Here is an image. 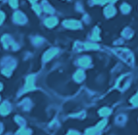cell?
Returning a JSON list of instances; mask_svg holds the SVG:
<instances>
[{"label": "cell", "instance_id": "3", "mask_svg": "<svg viewBox=\"0 0 138 135\" xmlns=\"http://www.w3.org/2000/svg\"><path fill=\"white\" fill-rule=\"evenodd\" d=\"M57 52H58L57 49H51L50 51H48V52L44 54V60L45 61H48V60L52 59L55 54H57Z\"/></svg>", "mask_w": 138, "mask_h": 135}, {"label": "cell", "instance_id": "7", "mask_svg": "<svg viewBox=\"0 0 138 135\" xmlns=\"http://www.w3.org/2000/svg\"><path fill=\"white\" fill-rule=\"evenodd\" d=\"M78 63H79V65H81V66L87 67L90 63V58L88 57V56H84V57H82V58H80V59L78 60Z\"/></svg>", "mask_w": 138, "mask_h": 135}, {"label": "cell", "instance_id": "8", "mask_svg": "<svg viewBox=\"0 0 138 135\" xmlns=\"http://www.w3.org/2000/svg\"><path fill=\"white\" fill-rule=\"evenodd\" d=\"M81 50H97L98 49V46L95 45V44H90V43H87V44H83L82 47H80Z\"/></svg>", "mask_w": 138, "mask_h": 135}, {"label": "cell", "instance_id": "9", "mask_svg": "<svg viewBox=\"0 0 138 135\" xmlns=\"http://www.w3.org/2000/svg\"><path fill=\"white\" fill-rule=\"evenodd\" d=\"M85 78V74H84V71L83 70H78L75 75H74V80L76 82H81L84 80Z\"/></svg>", "mask_w": 138, "mask_h": 135}, {"label": "cell", "instance_id": "18", "mask_svg": "<svg viewBox=\"0 0 138 135\" xmlns=\"http://www.w3.org/2000/svg\"><path fill=\"white\" fill-rule=\"evenodd\" d=\"M9 4L13 8H17L18 7V0H9Z\"/></svg>", "mask_w": 138, "mask_h": 135}, {"label": "cell", "instance_id": "25", "mask_svg": "<svg viewBox=\"0 0 138 135\" xmlns=\"http://www.w3.org/2000/svg\"><path fill=\"white\" fill-rule=\"evenodd\" d=\"M40 42H42V39H41V38H36V39L34 40V43H40Z\"/></svg>", "mask_w": 138, "mask_h": 135}, {"label": "cell", "instance_id": "26", "mask_svg": "<svg viewBox=\"0 0 138 135\" xmlns=\"http://www.w3.org/2000/svg\"><path fill=\"white\" fill-rule=\"evenodd\" d=\"M107 1H108V2H115L116 0H107Z\"/></svg>", "mask_w": 138, "mask_h": 135}, {"label": "cell", "instance_id": "24", "mask_svg": "<svg viewBox=\"0 0 138 135\" xmlns=\"http://www.w3.org/2000/svg\"><path fill=\"white\" fill-rule=\"evenodd\" d=\"M4 18H5V17H4V14H3L2 12H0V24H1V22L4 21Z\"/></svg>", "mask_w": 138, "mask_h": 135}, {"label": "cell", "instance_id": "1", "mask_svg": "<svg viewBox=\"0 0 138 135\" xmlns=\"http://www.w3.org/2000/svg\"><path fill=\"white\" fill-rule=\"evenodd\" d=\"M114 52H115L124 61H126L128 64L132 65L133 55L131 54V53H130L129 51H127V50L126 49H116V50H114Z\"/></svg>", "mask_w": 138, "mask_h": 135}, {"label": "cell", "instance_id": "14", "mask_svg": "<svg viewBox=\"0 0 138 135\" xmlns=\"http://www.w3.org/2000/svg\"><path fill=\"white\" fill-rule=\"evenodd\" d=\"M91 39L93 40H100V37H99V29L98 28H95L94 31V34H93V36H91Z\"/></svg>", "mask_w": 138, "mask_h": 135}, {"label": "cell", "instance_id": "13", "mask_svg": "<svg viewBox=\"0 0 138 135\" xmlns=\"http://www.w3.org/2000/svg\"><path fill=\"white\" fill-rule=\"evenodd\" d=\"M110 113H111L110 109H108V108H102V109H100V111H99L100 116H102V117H106V116L110 115Z\"/></svg>", "mask_w": 138, "mask_h": 135}, {"label": "cell", "instance_id": "4", "mask_svg": "<svg viewBox=\"0 0 138 135\" xmlns=\"http://www.w3.org/2000/svg\"><path fill=\"white\" fill-rule=\"evenodd\" d=\"M34 88V76H29L26 79V85H25V91H31Z\"/></svg>", "mask_w": 138, "mask_h": 135}, {"label": "cell", "instance_id": "21", "mask_svg": "<svg viewBox=\"0 0 138 135\" xmlns=\"http://www.w3.org/2000/svg\"><path fill=\"white\" fill-rule=\"evenodd\" d=\"M33 9L36 11V13H37V14H40V12H41V10H42V9L40 8V6H38V5H34Z\"/></svg>", "mask_w": 138, "mask_h": 135}, {"label": "cell", "instance_id": "10", "mask_svg": "<svg viewBox=\"0 0 138 135\" xmlns=\"http://www.w3.org/2000/svg\"><path fill=\"white\" fill-rule=\"evenodd\" d=\"M45 23H46V25L48 27H53L57 23V20H56L55 18H54V17H52V18L47 19L46 22H45Z\"/></svg>", "mask_w": 138, "mask_h": 135}, {"label": "cell", "instance_id": "22", "mask_svg": "<svg viewBox=\"0 0 138 135\" xmlns=\"http://www.w3.org/2000/svg\"><path fill=\"white\" fill-rule=\"evenodd\" d=\"M43 9H44V10H45L46 12H48V13H53V10L51 9L50 6H48V5L44 6V8H43Z\"/></svg>", "mask_w": 138, "mask_h": 135}, {"label": "cell", "instance_id": "6", "mask_svg": "<svg viewBox=\"0 0 138 135\" xmlns=\"http://www.w3.org/2000/svg\"><path fill=\"white\" fill-rule=\"evenodd\" d=\"M10 109H11V106L9 105L8 102L3 103V105L0 107V113L2 115H7V114L10 112Z\"/></svg>", "mask_w": 138, "mask_h": 135}, {"label": "cell", "instance_id": "27", "mask_svg": "<svg viewBox=\"0 0 138 135\" xmlns=\"http://www.w3.org/2000/svg\"><path fill=\"white\" fill-rule=\"evenodd\" d=\"M29 1H30V2H32V3H33V2H35V1H36V0H29Z\"/></svg>", "mask_w": 138, "mask_h": 135}, {"label": "cell", "instance_id": "2", "mask_svg": "<svg viewBox=\"0 0 138 135\" xmlns=\"http://www.w3.org/2000/svg\"><path fill=\"white\" fill-rule=\"evenodd\" d=\"M63 25L67 28H71V29H77L81 27V23L77 21H65L63 22Z\"/></svg>", "mask_w": 138, "mask_h": 135}, {"label": "cell", "instance_id": "5", "mask_svg": "<svg viewBox=\"0 0 138 135\" xmlns=\"http://www.w3.org/2000/svg\"><path fill=\"white\" fill-rule=\"evenodd\" d=\"M14 20H15V22H19V23H23V22H26V19H25L24 15L22 14L21 12L15 13V15H14Z\"/></svg>", "mask_w": 138, "mask_h": 135}, {"label": "cell", "instance_id": "11", "mask_svg": "<svg viewBox=\"0 0 138 135\" xmlns=\"http://www.w3.org/2000/svg\"><path fill=\"white\" fill-rule=\"evenodd\" d=\"M115 13H116V10H115V8H114V7H112V6H108L104 11V14H105V16L106 17L114 16V15H115Z\"/></svg>", "mask_w": 138, "mask_h": 135}, {"label": "cell", "instance_id": "20", "mask_svg": "<svg viewBox=\"0 0 138 135\" xmlns=\"http://www.w3.org/2000/svg\"><path fill=\"white\" fill-rule=\"evenodd\" d=\"M96 131H97L96 127H94V128H90V129H88L86 133H87V134H95V133H96Z\"/></svg>", "mask_w": 138, "mask_h": 135}, {"label": "cell", "instance_id": "15", "mask_svg": "<svg viewBox=\"0 0 138 135\" xmlns=\"http://www.w3.org/2000/svg\"><path fill=\"white\" fill-rule=\"evenodd\" d=\"M106 123H107V122H106L105 119H103V121H101V122H100L99 124H98L97 125H96V126H95V127H96V129H97V130L102 129V128H103V127L105 126V124H106Z\"/></svg>", "mask_w": 138, "mask_h": 135}, {"label": "cell", "instance_id": "12", "mask_svg": "<svg viewBox=\"0 0 138 135\" xmlns=\"http://www.w3.org/2000/svg\"><path fill=\"white\" fill-rule=\"evenodd\" d=\"M2 43L4 44V46H5V48H8L10 45L12 44V40L11 38L9 37L8 35H5L4 37L2 38Z\"/></svg>", "mask_w": 138, "mask_h": 135}, {"label": "cell", "instance_id": "23", "mask_svg": "<svg viewBox=\"0 0 138 135\" xmlns=\"http://www.w3.org/2000/svg\"><path fill=\"white\" fill-rule=\"evenodd\" d=\"M106 1L107 0H94V2L97 3V4H104Z\"/></svg>", "mask_w": 138, "mask_h": 135}, {"label": "cell", "instance_id": "16", "mask_svg": "<svg viewBox=\"0 0 138 135\" xmlns=\"http://www.w3.org/2000/svg\"><path fill=\"white\" fill-rule=\"evenodd\" d=\"M129 10H130V8H129V6L127 5V4H122L121 5V11H122V13L127 14V13L129 12Z\"/></svg>", "mask_w": 138, "mask_h": 135}, {"label": "cell", "instance_id": "28", "mask_svg": "<svg viewBox=\"0 0 138 135\" xmlns=\"http://www.w3.org/2000/svg\"><path fill=\"white\" fill-rule=\"evenodd\" d=\"M1 89H2V85L0 84V91H1Z\"/></svg>", "mask_w": 138, "mask_h": 135}, {"label": "cell", "instance_id": "17", "mask_svg": "<svg viewBox=\"0 0 138 135\" xmlns=\"http://www.w3.org/2000/svg\"><path fill=\"white\" fill-rule=\"evenodd\" d=\"M131 103H132L133 105H135V106H138V93L134 96V97L131 98Z\"/></svg>", "mask_w": 138, "mask_h": 135}, {"label": "cell", "instance_id": "19", "mask_svg": "<svg viewBox=\"0 0 138 135\" xmlns=\"http://www.w3.org/2000/svg\"><path fill=\"white\" fill-rule=\"evenodd\" d=\"M18 133H19V134H26V133H27V134H30L31 132H30V130H26V129H24V128H22L21 130L18 131Z\"/></svg>", "mask_w": 138, "mask_h": 135}]
</instances>
